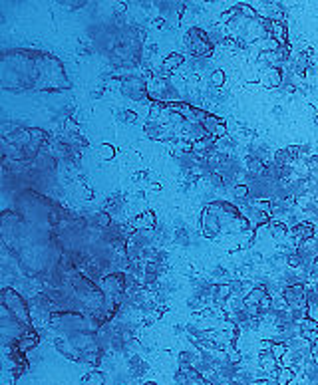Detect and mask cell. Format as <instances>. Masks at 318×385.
<instances>
[{
    "label": "cell",
    "mask_w": 318,
    "mask_h": 385,
    "mask_svg": "<svg viewBox=\"0 0 318 385\" xmlns=\"http://www.w3.org/2000/svg\"><path fill=\"white\" fill-rule=\"evenodd\" d=\"M50 324L52 328L64 332L66 336L78 334V332H96L98 326L91 322L86 314H78V312L66 310V312H52L50 314Z\"/></svg>",
    "instance_id": "cell-1"
},
{
    "label": "cell",
    "mask_w": 318,
    "mask_h": 385,
    "mask_svg": "<svg viewBox=\"0 0 318 385\" xmlns=\"http://www.w3.org/2000/svg\"><path fill=\"white\" fill-rule=\"evenodd\" d=\"M283 298H285V302L288 304L290 314H292V318L296 322L308 316V288L304 284H292V286H288L287 290H285V294H283Z\"/></svg>",
    "instance_id": "cell-2"
},
{
    "label": "cell",
    "mask_w": 318,
    "mask_h": 385,
    "mask_svg": "<svg viewBox=\"0 0 318 385\" xmlns=\"http://www.w3.org/2000/svg\"><path fill=\"white\" fill-rule=\"evenodd\" d=\"M0 298H2V306L10 312L20 324H24V326H32L30 308H28V304L24 302V298L20 296L16 290H12V288H4Z\"/></svg>",
    "instance_id": "cell-3"
},
{
    "label": "cell",
    "mask_w": 318,
    "mask_h": 385,
    "mask_svg": "<svg viewBox=\"0 0 318 385\" xmlns=\"http://www.w3.org/2000/svg\"><path fill=\"white\" fill-rule=\"evenodd\" d=\"M221 213H223L221 203H219V208H217V203H211V205H207V207L203 208L201 228H203V235L207 238H215L221 233V228H223V224H221Z\"/></svg>",
    "instance_id": "cell-4"
},
{
    "label": "cell",
    "mask_w": 318,
    "mask_h": 385,
    "mask_svg": "<svg viewBox=\"0 0 318 385\" xmlns=\"http://www.w3.org/2000/svg\"><path fill=\"white\" fill-rule=\"evenodd\" d=\"M100 286H102V290L106 294V300L111 302V300L120 298L125 292V274L123 272H111V274H107V276H104L100 280Z\"/></svg>",
    "instance_id": "cell-5"
},
{
    "label": "cell",
    "mask_w": 318,
    "mask_h": 385,
    "mask_svg": "<svg viewBox=\"0 0 318 385\" xmlns=\"http://www.w3.org/2000/svg\"><path fill=\"white\" fill-rule=\"evenodd\" d=\"M187 46L195 56H211L213 54L211 42L201 28H191L187 32Z\"/></svg>",
    "instance_id": "cell-6"
},
{
    "label": "cell",
    "mask_w": 318,
    "mask_h": 385,
    "mask_svg": "<svg viewBox=\"0 0 318 385\" xmlns=\"http://www.w3.org/2000/svg\"><path fill=\"white\" fill-rule=\"evenodd\" d=\"M121 91H123V95L136 100V102L147 100V84L141 78H127V80H123L121 82Z\"/></svg>",
    "instance_id": "cell-7"
},
{
    "label": "cell",
    "mask_w": 318,
    "mask_h": 385,
    "mask_svg": "<svg viewBox=\"0 0 318 385\" xmlns=\"http://www.w3.org/2000/svg\"><path fill=\"white\" fill-rule=\"evenodd\" d=\"M296 326H298V336L303 340H306L308 343H314L318 340V322L314 318L306 316V318L296 322Z\"/></svg>",
    "instance_id": "cell-8"
},
{
    "label": "cell",
    "mask_w": 318,
    "mask_h": 385,
    "mask_svg": "<svg viewBox=\"0 0 318 385\" xmlns=\"http://www.w3.org/2000/svg\"><path fill=\"white\" fill-rule=\"evenodd\" d=\"M260 84L265 88H278L283 84V72L276 66H269L260 72Z\"/></svg>",
    "instance_id": "cell-9"
},
{
    "label": "cell",
    "mask_w": 318,
    "mask_h": 385,
    "mask_svg": "<svg viewBox=\"0 0 318 385\" xmlns=\"http://www.w3.org/2000/svg\"><path fill=\"white\" fill-rule=\"evenodd\" d=\"M290 237H294L296 240H312L314 238V226L310 222H296L292 228H290Z\"/></svg>",
    "instance_id": "cell-10"
},
{
    "label": "cell",
    "mask_w": 318,
    "mask_h": 385,
    "mask_svg": "<svg viewBox=\"0 0 318 385\" xmlns=\"http://www.w3.org/2000/svg\"><path fill=\"white\" fill-rule=\"evenodd\" d=\"M258 363H260L263 371H267L271 377H274V375H276V371L280 370L278 359H276L271 352H260V356H258Z\"/></svg>",
    "instance_id": "cell-11"
},
{
    "label": "cell",
    "mask_w": 318,
    "mask_h": 385,
    "mask_svg": "<svg viewBox=\"0 0 318 385\" xmlns=\"http://www.w3.org/2000/svg\"><path fill=\"white\" fill-rule=\"evenodd\" d=\"M267 296H269V292H267L263 286H257V288H253V290H251V292L245 296V306H247V308H253V306H255V308H258V306H260V302H263Z\"/></svg>",
    "instance_id": "cell-12"
},
{
    "label": "cell",
    "mask_w": 318,
    "mask_h": 385,
    "mask_svg": "<svg viewBox=\"0 0 318 385\" xmlns=\"http://www.w3.org/2000/svg\"><path fill=\"white\" fill-rule=\"evenodd\" d=\"M100 359H102V350L93 343V345H90L88 350H84L82 352V356H80V361H84V363H90V365H98L100 363Z\"/></svg>",
    "instance_id": "cell-13"
},
{
    "label": "cell",
    "mask_w": 318,
    "mask_h": 385,
    "mask_svg": "<svg viewBox=\"0 0 318 385\" xmlns=\"http://www.w3.org/2000/svg\"><path fill=\"white\" fill-rule=\"evenodd\" d=\"M287 34H288V30H287V24L283 22V20H274L273 22V32H271V38H274L276 42L280 46H285L288 44L287 42Z\"/></svg>",
    "instance_id": "cell-14"
},
{
    "label": "cell",
    "mask_w": 318,
    "mask_h": 385,
    "mask_svg": "<svg viewBox=\"0 0 318 385\" xmlns=\"http://www.w3.org/2000/svg\"><path fill=\"white\" fill-rule=\"evenodd\" d=\"M136 228H153L155 226V213L153 210H147V213H141L137 215L134 222H132Z\"/></svg>",
    "instance_id": "cell-15"
},
{
    "label": "cell",
    "mask_w": 318,
    "mask_h": 385,
    "mask_svg": "<svg viewBox=\"0 0 318 385\" xmlns=\"http://www.w3.org/2000/svg\"><path fill=\"white\" fill-rule=\"evenodd\" d=\"M292 379H294V368H288V365H283L274 375L276 385H288Z\"/></svg>",
    "instance_id": "cell-16"
},
{
    "label": "cell",
    "mask_w": 318,
    "mask_h": 385,
    "mask_svg": "<svg viewBox=\"0 0 318 385\" xmlns=\"http://www.w3.org/2000/svg\"><path fill=\"white\" fill-rule=\"evenodd\" d=\"M183 62H185V56H183V54H169V56L163 60V64H161V66H163V70H165V72H169V74H171L173 70H177V68L181 66Z\"/></svg>",
    "instance_id": "cell-17"
},
{
    "label": "cell",
    "mask_w": 318,
    "mask_h": 385,
    "mask_svg": "<svg viewBox=\"0 0 318 385\" xmlns=\"http://www.w3.org/2000/svg\"><path fill=\"white\" fill-rule=\"evenodd\" d=\"M181 370L187 375V385H211L209 381H205V377L199 371L193 370V368H181Z\"/></svg>",
    "instance_id": "cell-18"
},
{
    "label": "cell",
    "mask_w": 318,
    "mask_h": 385,
    "mask_svg": "<svg viewBox=\"0 0 318 385\" xmlns=\"http://www.w3.org/2000/svg\"><path fill=\"white\" fill-rule=\"evenodd\" d=\"M292 155L288 153V149H278L276 153H274V163H276V167H280V169H285V167H288V165L292 163Z\"/></svg>",
    "instance_id": "cell-19"
},
{
    "label": "cell",
    "mask_w": 318,
    "mask_h": 385,
    "mask_svg": "<svg viewBox=\"0 0 318 385\" xmlns=\"http://www.w3.org/2000/svg\"><path fill=\"white\" fill-rule=\"evenodd\" d=\"M104 383H106V375L102 371H90L82 379V385H104Z\"/></svg>",
    "instance_id": "cell-20"
},
{
    "label": "cell",
    "mask_w": 318,
    "mask_h": 385,
    "mask_svg": "<svg viewBox=\"0 0 318 385\" xmlns=\"http://www.w3.org/2000/svg\"><path fill=\"white\" fill-rule=\"evenodd\" d=\"M308 288L312 292L318 294V258L312 262V268H310V274H308Z\"/></svg>",
    "instance_id": "cell-21"
},
{
    "label": "cell",
    "mask_w": 318,
    "mask_h": 385,
    "mask_svg": "<svg viewBox=\"0 0 318 385\" xmlns=\"http://www.w3.org/2000/svg\"><path fill=\"white\" fill-rule=\"evenodd\" d=\"M255 208L257 210H260V213H265V215H273V203H271V199H267V197H260V199H257L255 201Z\"/></svg>",
    "instance_id": "cell-22"
},
{
    "label": "cell",
    "mask_w": 318,
    "mask_h": 385,
    "mask_svg": "<svg viewBox=\"0 0 318 385\" xmlns=\"http://www.w3.org/2000/svg\"><path fill=\"white\" fill-rule=\"evenodd\" d=\"M269 228H271V235H273L274 238H285L288 233H290V230H287V226H285L283 222H271Z\"/></svg>",
    "instance_id": "cell-23"
},
{
    "label": "cell",
    "mask_w": 318,
    "mask_h": 385,
    "mask_svg": "<svg viewBox=\"0 0 318 385\" xmlns=\"http://www.w3.org/2000/svg\"><path fill=\"white\" fill-rule=\"evenodd\" d=\"M287 352H288V348H287V343H285V341H274V345L271 348V354H273L278 361H280V359H285Z\"/></svg>",
    "instance_id": "cell-24"
},
{
    "label": "cell",
    "mask_w": 318,
    "mask_h": 385,
    "mask_svg": "<svg viewBox=\"0 0 318 385\" xmlns=\"http://www.w3.org/2000/svg\"><path fill=\"white\" fill-rule=\"evenodd\" d=\"M100 157L104 159V161H111L114 157H116V147L114 145H109V143H104V145H100Z\"/></svg>",
    "instance_id": "cell-25"
},
{
    "label": "cell",
    "mask_w": 318,
    "mask_h": 385,
    "mask_svg": "<svg viewBox=\"0 0 318 385\" xmlns=\"http://www.w3.org/2000/svg\"><path fill=\"white\" fill-rule=\"evenodd\" d=\"M225 80H227V75H225L223 70H215L211 74V86L213 88H221L225 84Z\"/></svg>",
    "instance_id": "cell-26"
},
{
    "label": "cell",
    "mask_w": 318,
    "mask_h": 385,
    "mask_svg": "<svg viewBox=\"0 0 318 385\" xmlns=\"http://www.w3.org/2000/svg\"><path fill=\"white\" fill-rule=\"evenodd\" d=\"M213 141H215V137H211L209 141H207V137H205V139H199V141H193L191 145H193V151H195V153H205V149L211 147Z\"/></svg>",
    "instance_id": "cell-27"
},
{
    "label": "cell",
    "mask_w": 318,
    "mask_h": 385,
    "mask_svg": "<svg viewBox=\"0 0 318 385\" xmlns=\"http://www.w3.org/2000/svg\"><path fill=\"white\" fill-rule=\"evenodd\" d=\"M161 109H165V102H152V107H149V121H157V116L161 113Z\"/></svg>",
    "instance_id": "cell-28"
},
{
    "label": "cell",
    "mask_w": 318,
    "mask_h": 385,
    "mask_svg": "<svg viewBox=\"0 0 318 385\" xmlns=\"http://www.w3.org/2000/svg\"><path fill=\"white\" fill-rule=\"evenodd\" d=\"M96 222H98L100 228H109V226H111V217H109V213H98Z\"/></svg>",
    "instance_id": "cell-29"
},
{
    "label": "cell",
    "mask_w": 318,
    "mask_h": 385,
    "mask_svg": "<svg viewBox=\"0 0 318 385\" xmlns=\"http://www.w3.org/2000/svg\"><path fill=\"white\" fill-rule=\"evenodd\" d=\"M229 294H231V286H229V284H223V286H217V294H215V298H217V302H221V300H225V298H229Z\"/></svg>",
    "instance_id": "cell-30"
},
{
    "label": "cell",
    "mask_w": 318,
    "mask_h": 385,
    "mask_svg": "<svg viewBox=\"0 0 318 385\" xmlns=\"http://www.w3.org/2000/svg\"><path fill=\"white\" fill-rule=\"evenodd\" d=\"M308 175H310L312 181H318V161L314 157L308 161Z\"/></svg>",
    "instance_id": "cell-31"
},
{
    "label": "cell",
    "mask_w": 318,
    "mask_h": 385,
    "mask_svg": "<svg viewBox=\"0 0 318 385\" xmlns=\"http://www.w3.org/2000/svg\"><path fill=\"white\" fill-rule=\"evenodd\" d=\"M287 264L292 268H301L303 266V256L301 254H290L287 258Z\"/></svg>",
    "instance_id": "cell-32"
},
{
    "label": "cell",
    "mask_w": 318,
    "mask_h": 385,
    "mask_svg": "<svg viewBox=\"0 0 318 385\" xmlns=\"http://www.w3.org/2000/svg\"><path fill=\"white\" fill-rule=\"evenodd\" d=\"M276 58H278V60H288V58H290V46H288V44L280 46V48H278V52H276Z\"/></svg>",
    "instance_id": "cell-33"
},
{
    "label": "cell",
    "mask_w": 318,
    "mask_h": 385,
    "mask_svg": "<svg viewBox=\"0 0 318 385\" xmlns=\"http://www.w3.org/2000/svg\"><path fill=\"white\" fill-rule=\"evenodd\" d=\"M145 131H147V135L149 137H159V127L155 125V121H149V123H145Z\"/></svg>",
    "instance_id": "cell-34"
},
{
    "label": "cell",
    "mask_w": 318,
    "mask_h": 385,
    "mask_svg": "<svg viewBox=\"0 0 318 385\" xmlns=\"http://www.w3.org/2000/svg\"><path fill=\"white\" fill-rule=\"evenodd\" d=\"M179 363H181V368H191V356L187 352H181L179 354Z\"/></svg>",
    "instance_id": "cell-35"
},
{
    "label": "cell",
    "mask_w": 318,
    "mask_h": 385,
    "mask_svg": "<svg viewBox=\"0 0 318 385\" xmlns=\"http://www.w3.org/2000/svg\"><path fill=\"white\" fill-rule=\"evenodd\" d=\"M235 195H237L239 199H247V195H249V187H245V185H237V187H235Z\"/></svg>",
    "instance_id": "cell-36"
},
{
    "label": "cell",
    "mask_w": 318,
    "mask_h": 385,
    "mask_svg": "<svg viewBox=\"0 0 318 385\" xmlns=\"http://www.w3.org/2000/svg\"><path fill=\"white\" fill-rule=\"evenodd\" d=\"M241 361V352H237L235 348L229 352V363H239Z\"/></svg>",
    "instance_id": "cell-37"
},
{
    "label": "cell",
    "mask_w": 318,
    "mask_h": 385,
    "mask_svg": "<svg viewBox=\"0 0 318 385\" xmlns=\"http://www.w3.org/2000/svg\"><path fill=\"white\" fill-rule=\"evenodd\" d=\"M175 383L187 385V375H185V371H183V370H179L177 373H175Z\"/></svg>",
    "instance_id": "cell-38"
},
{
    "label": "cell",
    "mask_w": 318,
    "mask_h": 385,
    "mask_svg": "<svg viewBox=\"0 0 318 385\" xmlns=\"http://www.w3.org/2000/svg\"><path fill=\"white\" fill-rule=\"evenodd\" d=\"M123 119L129 121V123H134V121H137V116L134 111H123Z\"/></svg>",
    "instance_id": "cell-39"
},
{
    "label": "cell",
    "mask_w": 318,
    "mask_h": 385,
    "mask_svg": "<svg viewBox=\"0 0 318 385\" xmlns=\"http://www.w3.org/2000/svg\"><path fill=\"white\" fill-rule=\"evenodd\" d=\"M287 149L292 157H298V155H301V147H296V145H290V147H287Z\"/></svg>",
    "instance_id": "cell-40"
},
{
    "label": "cell",
    "mask_w": 318,
    "mask_h": 385,
    "mask_svg": "<svg viewBox=\"0 0 318 385\" xmlns=\"http://www.w3.org/2000/svg\"><path fill=\"white\" fill-rule=\"evenodd\" d=\"M66 127H68V129H74L76 133H80V127H78V125H76V121H74V119H68V123H66Z\"/></svg>",
    "instance_id": "cell-41"
},
{
    "label": "cell",
    "mask_w": 318,
    "mask_h": 385,
    "mask_svg": "<svg viewBox=\"0 0 318 385\" xmlns=\"http://www.w3.org/2000/svg\"><path fill=\"white\" fill-rule=\"evenodd\" d=\"M211 183L213 185H221V177L219 175H211Z\"/></svg>",
    "instance_id": "cell-42"
},
{
    "label": "cell",
    "mask_w": 318,
    "mask_h": 385,
    "mask_svg": "<svg viewBox=\"0 0 318 385\" xmlns=\"http://www.w3.org/2000/svg\"><path fill=\"white\" fill-rule=\"evenodd\" d=\"M253 385H271L269 379H260V381H253Z\"/></svg>",
    "instance_id": "cell-43"
},
{
    "label": "cell",
    "mask_w": 318,
    "mask_h": 385,
    "mask_svg": "<svg viewBox=\"0 0 318 385\" xmlns=\"http://www.w3.org/2000/svg\"><path fill=\"white\" fill-rule=\"evenodd\" d=\"M153 24H155V26H157V28H161V26H163V18H157V20H155V22H153Z\"/></svg>",
    "instance_id": "cell-44"
},
{
    "label": "cell",
    "mask_w": 318,
    "mask_h": 385,
    "mask_svg": "<svg viewBox=\"0 0 318 385\" xmlns=\"http://www.w3.org/2000/svg\"><path fill=\"white\" fill-rule=\"evenodd\" d=\"M143 385H157L155 381H147V383H143Z\"/></svg>",
    "instance_id": "cell-45"
},
{
    "label": "cell",
    "mask_w": 318,
    "mask_h": 385,
    "mask_svg": "<svg viewBox=\"0 0 318 385\" xmlns=\"http://www.w3.org/2000/svg\"><path fill=\"white\" fill-rule=\"evenodd\" d=\"M314 123H316V125H318V113H316V118H314Z\"/></svg>",
    "instance_id": "cell-46"
},
{
    "label": "cell",
    "mask_w": 318,
    "mask_h": 385,
    "mask_svg": "<svg viewBox=\"0 0 318 385\" xmlns=\"http://www.w3.org/2000/svg\"><path fill=\"white\" fill-rule=\"evenodd\" d=\"M314 159H316V161H318V155H314Z\"/></svg>",
    "instance_id": "cell-47"
}]
</instances>
